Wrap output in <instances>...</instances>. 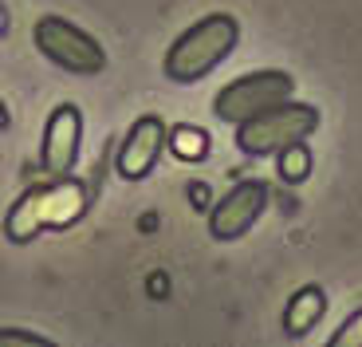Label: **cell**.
<instances>
[{
	"instance_id": "4",
	"label": "cell",
	"mask_w": 362,
	"mask_h": 347,
	"mask_svg": "<svg viewBox=\"0 0 362 347\" xmlns=\"http://www.w3.org/2000/svg\"><path fill=\"white\" fill-rule=\"evenodd\" d=\"M36 47L52 59V64L64 67V72H75V75L107 72V52H103L83 28H75L71 20H64V16L40 20L36 24Z\"/></svg>"
},
{
	"instance_id": "10",
	"label": "cell",
	"mask_w": 362,
	"mask_h": 347,
	"mask_svg": "<svg viewBox=\"0 0 362 347\" xmlns=\"http://www.w3.org/2000/svg\"><path fill=\"white\" fill-rule=\"evenodd\" d=\"M165 142H170V150L177 158H185V162H201V158L209 154V135L197 127H173L170 135H165Z\"/></svg>"
},
{
	"instance_id": "5",
	"label": "cell",
	"mask_w": 362,
	"mask_h": 347,
	"mask_svg": "<svg viewBox=\"0 0 362 347\" xmlns=\"http://www.w3.org/2000/svg\"><path fill=\"white\" fill-rule=\"evenodd\" d=\"M291 95V75L284 72H256V75H245V79L228 83L225 91L217 95L213 110H217V119L225 123H245L260 110L276 107Z\"/></svg>"
},
{
	"instance_id": "1",
	"label": "cell",
	"mask_w": 362,
	"mask_h": 347,
	"mask_svg": "<svg viewBox=\"0 0 362 347\" xmlns=\"http://www.w3.org/2000/svg\"><path fill=\"white\" fill-rule=\"evenodd\" d=\"M87 205H90L87 186L67 178V174L52 178V182H40L12 201L8 217H4V237L16 241V245H28L44 229H67L75 221H83Z\"/></svg>"
},
{
	"instance_id": "12",
	"label": "cell",
	"mask_w": 362,
	"mask_h": 347,
	"mask_svg": "<svg viewBox=\"0 0 362 347\" xmlns=\"http://www.w3.org/2000/svg\"><path fill=\"white\" fill-rule=\"evenodd\" d=\"M0 347H52V339H44V336H32V331L4 328V331H0Z\"/></svg>"
},
{
	"instance_id": "9",
	"label": "cell",
	"mask_w": 362,
	"mask_h": 347,
	"mask_svg": "<svg viewBox=\"0 0 362 347\" xmlns=\"http://www.w3.org/2000/svg\"><path fill=\"white\" fill-rule=\"evenodd\" d=\"M327 312V296H323V288H299L296 296H291V304H288V312H284V331L288 336H303V331H311L319 324V316Z\"/></svg>"
},
{
	"instance_id": "3",
	"label": "cell",
	"mask_w": 362,
	"mask_h": 347,
	"mask_svg": "<svg viewBox=\"0 0 362 347\" xmlns=\"http://www.w3.org/2000/svg\"><path fill=\"white\" fill-rule=\"evenodd\" d=\"M315 127H319L315 107L284 99L276 107L252 115V119L236 123V147L245 150V154H280L291 142H303Z\"/></svg>"
},
{
	"instance_id": "11",
	"label": "cell",
	"mask_w": 362,
	"mask_h": 347,
	"mask_svg": "<svg viewBox=\"0 0 362 347\" xmlns=\"http://www.w3.org/2000/svg\"><path fill=\"white\" fill-rule=\"evenodd\" d=\"M311 174V154L303 142H291V147L280 150V178L284 182H303Z\"/></svg>"
},
{
	"instance_id": "2",
	"label": "cell",
	"mask_w": 362,
	"mask_h": 347,
	"mask_svg": "<svg viewBox=\"0 0 362 347\" xmlns=\"http://www.w3.org/2000/svg\"><path fill=\"white\" fill-rule=\"evenodd\" d=\"M236 36H240V28H236L233 16H225V12L205 16L201 24H193L189 32L170 47V55H165V75H170L173 83H197L201 75H209L228 52H233Z\"/></svg>"
},
{
	"instance_id": "6",
	"label": "cell",
	"mask_w": 362,
	"mask_h": 347,
	"mask_svg": "<svg viewBox=\"0 0 362 347\" xmlns=\"http://www.w3.org/2000/svg\"><path fill=\"white\" fill-rule=\"evenodd\" d=\"M79 142H83V115L75 103L52 110V119L44 123V147H40V162L44 174L52 178H64L75 170V158H79Z\"/></svg>"
},
{
	"instance_id": "13",
	"label": "cell",
	"mask_w": 362,
	"mask_h": 347,
	"mask_svg": "<svg viewBox=\"0 0 362 347\" xmlns=\"http://www.w3.org/2000/svg\"><path fill=\"white\" fill-rule=\"evenodd\" d=\"M335 347H351V343H362V312L354 316V320H346L343 328H339V336L331 339Z\"/></svg>"
},
{
	"instance_id": "15",
	"label": "cell",
	"mask_w": 362,
	"mask_h": 347,
	"mask_svg": "<svg viewBox=\"0 0 362 347\" xmlns=\"http://www.w3.org/2000/svg\"><path fill=\"white\" fill-rule=\"evenodd\" d=\"M8 127V110H4V103H0V130Z\"/></svg>"
},
{
	"instance_id": "14",
	"label": "cell",
	"mask_w": 362,
	"mask_h": 347,
	"mask_svg": "<svg viewBox=\"0 0 362 347\" xmlns=\"http://www.w3.org/2000/svg\"><path fill=\"white\" fill-rule=\"evenodd\" d=\"M8 24H12V16H8V8H4V0H0V36H8Z\"/></svg>"
},
{
	"instance_id": "8",
	"label": "cell",
	"mask_w": 362,
	"mask_h": 347,
	"mask_svg": "<svg viewBox=\"0 0 362 347\" xmlns=\"http://www.w3.org/2000/svg\"><path fill=\"white\" fill-rule=\"evenodd\" d=\"M165 150V123L154 119V115H146L130 127V135L122 138V147H118V158H115V170L127 178V182H138L146 174L158 166Z\"/></svg>"
},
{
	"instance_id": "7",
	"label": "cell",
	"mask_w": 362,
	"mask_h": 347,
	"mask_svg": "<svg viewBox=\"0 0 362 347\" xmlns=\"http://www.w3.org/2000/svg\"><path fill=\"white\" fill-rule=\"evenodd\" d=\"M268 205V186L264 182H240L221 198V205H213L209 213V233L217 241H233L240 233L256 225V217L264 213Z\"/></svg>"
}]
</instances>
